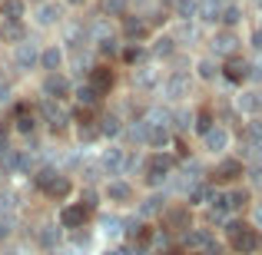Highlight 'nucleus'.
Returning <instances> with one entry per match:
<instances>
[{
	"label": "nucleus",
	"mask_w": 262,
	"mask_h": 255,
	"mask_svg": "<svg viewBox=\"0 0 262 255\" xmlns=\"http://www.w3.org/2000/svg\"><path fill=\"white\" fill-rule=\"evenodd\" d=\"M17 133H33V113H17Z\"/></svg>",
	"instance_id": "nucleus-35"
},
{
	"label": "nucleus",
	"mask_w": 262,
	"mask_h": 255,
	"mask_svg": "<svg viewBox=\"0 0 262 255\" xmlns=\"http://www.w3.org/2000/svg\"><path fill=\"white\" fill-rule=\"evenodd\" d=\"M156 212H163V196H149L140 205V216H156Z\"/></svg>",
	"instance_id": "nucleus-29"
},
{
	"label": "nucleus",
	"mask_w": 262,
	"mask_h": 255,
	"mask_svg": "<svg viewBox=\"0 0 262 255\" xmlns=\"http://www.w3.org/2000/svg\"><path fill=\"white\" fill-rule=\"evenodd\" d=\"M4 255H24V249H20V245H13V249H7Z\"/></svg>",
	"instance_id": "nucleus-48"
},
{
	"label": "nucleus",
	"mask_w": 262,
	"mask_h": 255,
	"mask_svg": "<svg viewBox=\"0 0 262 255\" xmlns=\"http://www.w3.org/2000/svg\"><path fill=\"white\" fill-rule=\"evenodd\" d=\"M136 83H140V86H156V73L153 70H140V73H136Z\"/></svg>",
	"instance_id": "nucleus-39"
},
{
	"label": "nucleus",
	"mask_w": 262,
	"mask_h": 255,
	"mask_svg": "<svg viewBox=\"0 0 262 255\" xmlns=\"http://www.w3.org/2000/svg\"><path fill=\"white\" fill-rule=\"evenodd\" d=\"M60 63H63V50H60V47H47V50L40 53V66H43V70L57 73Z\"/></svg>",
	"instance_id": "nucleus-14"
},
{
	"label": "nucleus",
	"mask_w": 262,
	"mask_h": 255,
	"mask_svg": "<svg viewBox=\"0 0 262 255\" xmlns=\"http://www.w3.org/2000/svg\"><path fill=\"white\" fill-rule=\"evenodd\" d=\"M106 196H110V202H129L133 189H129L126 182H110L106 186Z\"/></svg>",
	"instance_id": "nucleus-22"
},
{
	"label": "nucleus",
	"mask_w": 262,
	"mask_h": 255,
	"mask_svg": "<svg viewBox=\"0 0 262 255\" xmlns=\"http://www.w3.org/2000/svg\"><path fill=\"white\" fill-rule=\"evenodd\" d=\"M229 202H232V209H243V205L249 202V192L246 189L243 192H229Z\"/></svg>",
	"instance_id": "nucleus-40"
},
{
	"label": "nucleus",
	"mask_w": 262,
	"mask_h": 255,
	"mask_svg": "<svg viewBox=\"0 0 262 255\" xmlns=\"http://www.w3.org/2000/svg\"><path fill=\"white\" fill-rule=\"evenodd\" d=\"M163 222L169 229H189V209H169L163 212Z\"/></svg>",
	"instance_id": "nucleus-15"
},
{
	"label": "nucleus",
	"mask_w": 262,
	"mask_h": 255,
	"mask_svg": "<svg viewBox=\"0 0 262 255\" xmlns=\"http://www.w3.org/2000/svg\"><path fill=\"white\" fill-rule=\"evenodd\" d=\"M43 93H47V100H63V96L70 93V83H67L63 77H57V73H50V77L43 80Z\"/></svg>",
	"instance_id": "nucleus-6"
},
{
	"label": "nucleus",
	"mask_w": 262,
	"mask_h": 255,
	"mask_svg": "<svg viewBox=\"0 0 262 255\" xmlns=\"http://www.w3.org/2000/svg\"><path fill=\"white\" fill-rule=\"evenodd\" d=\"M13 229H17V216H0V239H7V236H13Z\"/></svg>",
	"instance_id": "nucleus-32"
},
{
	"label": "nucleus",
	"mask_w": 262,
	"mask_h": 255,
	"mask_svg": "<svg viewBox=\"0 0 262 255\" xmlns=\"http://www.w3.org/2000/svg\"><path fill=\"white\" fill-rule=\"evenodd\" d=\"M123 60H126V63H136V60H143V50L140 47H126V50H123Z\"/></svg>",
	"instance_id": "nucleus-42"
},
{
	"label": "nucleus",
	"mask_w": 262,
	"mask_h": 255,
	"mask_svg": "<svg viewBox=\"0 0 262 255\" xmlns=\"http://www.w3.org/2000/svg\"><path fill=\"white\" fill-rule=\"evenodd\" d=\"M7 100H10V86L4 83V86H0V103H7Z\"/></svg>",
	"instance_id": "nucleus-46"
},
{
	"label": "nucleus",
	"mask_w": 262,
	"mask_h": 255,
	"mask_svg": "<svg viewBox=\"0 0 262 255\" xmlns=\"http://www.w3.org/2000/svg\"><path fill=\"white\" fill-rule=\"evenodd\" d=\"M259 252H262V245H259Z\"/></svg>",
	"instance_id": "nucleus-52"
},
{
	"label": "nucleus",
	"mask_w": 262,
	"mask_h": 255,
	"mask_svg": "<svg viewBox=\"0 0 262 255\" xmlns=\"http://www.w3.org/2000/svg\"><path fill=\"white\" fill-rule=\"evenodd\" d=\"M86 219V205H67L63 212H60V225L63 229H80Z\"/></svg>",
	"instance_id": "nucleus-7"
},
{
	"label": "nucleus",
	"mask_w": 262,
	"mask_h": 255,
	"mask_svg": "<svg viewBox=\"0 0 262 255\" xmlns=\"http://www.w3.org/2000/svg\"><path fill=\"white\" fill-rule=\"evenodd\" d=\"M13 63H17V70H30V66L40 63V53L33 43H20L17 53H13Z\"/></svg>",
	"instance_id": "nucleus-5"
},
{
	"label": "nucleus",
	"mask_w": 262,
	"mask_h": 255,
	"mask_svg": "<svg viewBox=\"0 0 262 255\" xmlns=\"http://www.w3.org/2000/svg\"><path fill=\"white\" fill-rule=\"evenodd\" d=\"M67 4H83V0H67Z\"/></svg>",
	"instance_id": "nucleus-50"
},
{
	"label": "nucleus",
	"mask_w": 262,
	"mask_h": 255,
	"mask_svg": "<svg viewBox=\"0 0 262 255\" xmlns=\"http://www.w3.org/2000/svg\"><path fill=\"white\" fill-rule=\"evenodd\" d=\"M90 83L100 89V93H110V86H113V70H110V66H93Z\"/></svg>",
	"instance_id": "nucleus-11"
},
{
	"label": "nucleus",
	"mask_w": 262,
	"mask_h": 255,
	"mask_svg": "<svg viewBox=\"0 0 262 255\" xmlns=\"http://www.w3.org/2000/svg\"><path fill=\"white\" fill-rule=\"evenodd\" d=\"M47 196H53V199H67V196H70V179H67V176H57V182L47 189Z\"/></svg>",
	"instance_id": "nucleus-25"
},
{
	"label": "nucleus",
	"mask_w": 262,
	"mask_h": 255,
	"mask_svg": "<svg viewBox=\"0 0 262 255\" xmlns=\"http://www.w3.org/2000/svg\"><path fill=\"white\" fill-rule=\"evenodd\" d=\"M199 17H203L206 24H216V20L223 17V7H219V0H199Z\"/></svg>",
	"instance_id": "nucleus-18"
},
{
	"label": "nucleus",
	"mask_w": 262,
	"mask_h": 255,
	"mask_svg": "<svg viewBox=\"0 0 262 255\" xmlns=\"http://www.w3.org/2000/svg\"><path fill=\"white\" fill-rule=\"evenodd\" d=\"M77 123H80V126H93V113H90V106L77 109Z\"/></svg>",
	"instance_id": "nucleus-43"
},
{
	"label": "nucleus",
	"mask_w": 262,
	"mask_h": 255,
	"mask_svg": "<svg viewBox=\"0 0 262 255\" xmlns=\"http://www.w3.org/2000/svg\"><path fill=\"white\" fill-rule=\"evenodd\" d=\"M236 43H239V40L232 37L229 30H226V33H216V37H212V50H216L219 57H232V53H236Z\"/></svg>",
	"instance_id": "nucleus-10"
},
{
	"label": "nucleus",
	"mask_w": 262,
	"mask_h": 255,
	"mask_svg": "<svg viewBox=\"0 0 262 255\" xmlns=\"http://www.w3.org/2000/svg\"><path fill=\"white\" fill-rule=\"evenodd\" d=\"M206 146L209 149H226L229 146V133H226L223 126H212L209 133H206Z\"/></svg>",
	"instance_id": "nucleus-19"
},
{
	"label": "nucleus",
	"mask_w": 262,
	"mask_h": 255,
	"mask_svg": "<svg viewBox=\"0 0 262 255\" xmlns=\"http://www.w3.org/2000/svg\"><path fill=\"white\" fill-rule=\"evenodd\" d=\"M196 129H199L203 136L212 129V113H209V109H199V123H196Z\"/></svg>",
	"instance_id": "nucleus-37"
},
{
	"label": "nucleus",
	"mask_w": 262,
	"mask_h": 255,
	"mask_svg": "<svg viewBox=\"0 0 262 255\" xmlns=\"http://www.w3.org/2000/svg\"><path fill=\"white\" fill-rule=\"evenodd\" d=\"M100 96H103V93H100L93 83H80V86H77V100L83 103V106H96V103H100Z\"/></svg>",
	"instance_id": "nucleus-20"
},
{
	"label": "nucleus",
	"mask_w": 262,
	"mask_h": 255,
	"mask_svg": "<svg viewBox=\"0 0 262 255\" xmlns=\"http://www.w3.org/2000/svg\"><path fill=\"white\" fill-rule=\"evenodd\" d=\"M252 43H256L259 50H262V30H256V33H252Z\"/></svg>",
	"instance_id": "nucleus-47"
},
{
	"label": "nucleus",
	"mask_w": 262,
	"mask_h": 255,
	"mask_svg": "<svg viewBox=\"0 0 262 255\" xmlns=\"http://www.w3.org/2000/svg\"><path fill=\"white\" fill-rule=\"evenodd\" d=\"M246 77H252V66L246 63V60H239V57H229V63H226V80L243 83Z\"/></svg>",
	"instance_id": "nucleus-8"
},
{
	"label": "nucleus",
	"mask_w": 262,
	"mask_h": 255,
	"mask_svg": "<svg viewBox=\"0 0 262 255\" xmlns=\"http://www.w3.org/2000/svg\"><path fill=\"white\" fill-rule=\"evenodd\" d=\"M80 205H86V209H93V205H96V192H93V189H86L83 196H80Z\"/></svg>",
	"instance_id": "nucleus-44"
},
{
	"label": "nucleus",
	"mask_w": 262,
	"mask_h": 255,
	"mask_svg": "<svg viewBox=\"0 0 262 255\" xmlns=\"http://www.w3.org/2000/svg\"><path fill=\"white\" fill-rule=\"evenodd\" d=\"M173 169V156H149V163H146V172H149V182L153 186H160L163 179H166V172Z\"/></svg>",
	"instance_id": "nucleus-4"
},
{
	"label": "nucleus",
	"mask_w": 262,
	"mask_h": 255,
	"mask_svg": "<svg viewBox=\"0 0 262 255\" xmlns=\"http://www.w3.org/2000/svg\"><path fill=\"white\" fill-rule=\"evenodd\" d=\"M40 113H43V120H47V123L53 126V133H57V129H63L67 123H70V113H67V109L60 106V103H53V100H43V106H40Z\"/></svg>",
	"instance_id": "nucleus-3"
},
{
	"label": "nucleus",
	"mask_w": 262,
	"mask_h": 255,
	"mask_svg": "<svg viewBox=\"0 0 262 255\" xmlns=\"http://www.w3.org/2000/svg\"><path fill=\"white\" fill-rule=\"evenodd\" d=\"M123 166H126V156H123V149H106V153H103V169H106L110 176L123 172Z\"/></svg>",
	"instance_id": "nucleus-12"
},
{
	"label": "nucleus",
	"mask_w": 262,
	"mask_h": 255,
	"mask_svg": "<svg viewBox=\"0 0 262 255\" xmlns=\"http://www.w3.org/2000/svg\"><path fill=\"white\" fill-rule=\"evenodd\" d=\"M229 239H232V249H236V255H249V252H259L262 239L256 236V229H249V225L243 222H229Z\"/></svg>",
	"instance_id": "nucleus-1"
},
{
	"label": "nucleus",
	"mask_w": 262,
	"mask_h": 255,
	"mask_svg": "<svg viewBox=\"0 0 262 255\" xmlns=\"http://www.w3.org/2000/svg\"><path fill=\"white\" fill-rule=\"evenodd\" d=\"M0 37L7 40V43H27V30H24V24L20 20H7L4 27H0Z\"/></svg>",
	"instance_id": "nucleus-9"
},
{
	"label": "nucleus",
	"mask_w": 262,
	"mask_h": 255,
	"mask_svg": "<svg viewBox=\"0 0 262 255\" xmlns=\"http://www.w3.org/2000/svg\"><path fill=\"white\" fill-rule=\"evenodd\" d=\"M206 199H212L209 186H192L189 189V205H199V202H206Z\"/></svg>",
	"instance_id": "nucleus-31"
},
{
	"label": "nucleus",
	"mask_w": 262,
	"mask_h": 255,
	"mask_svg": "<svg viewBox=\"0 0 262 255\" xmlns=\"http://www.w3.org/2000/svg\"><path fill=\"white\" fill-rule=\"evenodd\" d=\"M183 245L189 252H206V255H219V245L212 242V236L206 229H189L186 232V239H183Z\"/></svg>",
	"instance_id": "nucleus-2"
},
{
	"label": "nucleus",
	"mask_w": 262,
	"mask_h": 255,
	"mask_svg": "<svg viewBox=\"0 0 262 255\" xmlns=\"http://www.w3.org/2000/svg\"><path fill=\"white\" fill-rule=\"evenodd\" d=\"M103 10L113 13V17H120V13L126 10V0H103Z\"/></svg>",
	"instance_id": "nucleus-38"
},
{
	"label": "nucleus",
	"mask_w": 262,
	"mask_h": 255,
	"mask_svg": "<svg viewBox=\"0 0 262 255\" xmlns=\"http://www.w3.org/2000/svg\"><path fill=\"white\" fill-rule=\"evenodd\" d=\"M33 4H40V0H33Z\"/></svg>",
	"instance_id": "nucleus-51"
},
{
	"label": "nucleus",
	"mask_w": 262,
	"mask_h": 255,
	"mask_svg": "<svg viewBox=\"0 0 262 255\" xmlns=\"http://www.w3.org/2000/svg\"><path fill=\"white\" fill-rule=\"evenodd\" d=\"M103 229L116 236V232H120V219H103Z\"/></svg>",
	"instance_id": "nucleus-45"
},
{
	"label": "nucleus",
	"mask_w": 262,
	"mask_h": 255,
	"mask_svg": "<svg viewBox=\"0 0 262 255\" xmlns=\"http://www.w3.org/2000/svg\"><path fill=\"white\" fill-rule=\"evenodd\" d=\"M219 20H223L226 27H236L239 20H243V13H239V7H223V17Z\"/></svg>",
	"instance_id": "nucleus-33"
},
{
	"label": "nucleus",
	"mask_w": 262,
	"mask_h": 255,
	"mask_svg": "<svg viewBox=\"0 0 262 255\" xmlns=\"http://www.w3.org/2000/svg\"><path fill=\"white\" fill-rule=\"evenodd\" d=\"M0 17L4 20H20L24 17V0H0Z\"/></svg>",
	"instance_id": "nucleus-21"
},
{
	"label": "nucleus",
	"mask_w": 262,
	"mask_h": 255,
	"mask_svg": "<svg viewBox=\"0 0 262 255\" xmlns=\"http://www.w3.org/2000/svg\"><path fill=\"white\" fill-rule=\"evenodd\" d=\"M216 172H219L223 179H236V176H243V159H223Z\"/></svg>",
	"instance_id": "nucleus-24"
},
{
	"label": "nucleus",
	"mask_w": 262,
	"mask_h": 255,
	"mask_svg": "<svg viewBox=\"0 0 262 255\" xmlns=\"http://www.w3.org/2000/svg\"><path fill=\"white\" fill-rule=\"evenodd\" d=\"M186 89H189V77H186V73H173V77L166 80V96H169V100L186 96Z\"/></svg>",
	"instance_id": "nucleus-13"
},
{
	"label": "nucleus",
	"mask_w": 262,
	"mask_h": 255,
	"mask_svg": "<svg viewBox=\"0 0 262 255\" xmlns=\"http://www.w3.org/2000/svg\"><path fill=\"white\" fill-rule=\"evenodd\" d=\"M149 143H153V146H166V143H169V129H166V126H153Z\"/></svg>",
	"instance_id": "nucleus-34"
},
{
	"label": "nucleus",
	"mask_w": 262,
	"mask_h": 255,
	"mask_svg": "<svg viewBox=\"0 0 262 255\" xmlns=\"http://www.w3.org/2000/svg\"><path fill=\"white\" fill-rule=\"evenodd\" d=\"M173 50H176V40L173 37H160V40H156V47H153L156 57H173Z\"/></svg>",
	"instance_id": "nucleus-27"
},
{
	"label": "nucleus",
	"mask_w": 262,
	"mask_h": 255,
	"mask_svg": "<svg viewBox=\"0 0 262 255\" xmlns=\"http://www.w3.org/2000/svg\"><path fill=\"white\" fill-rule=\"evenodd\" d=\"M123 33H126L129 40H140V37H146V24L136 20V17H126L123 20Z\"/></svg>",
	"instance_id": "nucleus-23"
},
{
	"label": "nucleus",
	"mask_w": 262,
	"mask_h": 255,
	"mask_svg": "<svg viewBox=\"0 0 262 255\" xmlns=\"http://www.w3.org/2000/svg\"><path fill=\"white\" fill-rule=\"evenodd\" d=\"M120 120H116V116H103V120H100V133L103 136H120Z\"/></svg>",
	"instance_id": "nucleus-28"
},
{
	"label": "nucleus",
	"mask_w": 262,
	"mask_h": 255,
	"mask_svg": "<svg viewBox=\"0 0 262 255\" xmlns=\"http://www.w3.org/2000/svg\"><path fill=\"white\" fill-rule=\"evenodd\" d=\"M239 109H249V113H256V109H262V100H259V93H246V100H239Z\"/></svg>",
	"instance_id": "nucleus-36"
},
{
	"label": "nucleus",
	"mask_w": 262,
	"mask_h": 255,
	"mask_svg": "<svg viewBox=\"0 0 262 255\" xmlns=\"http://www.w3.org/2000/svg\"><path fill=\"white\" fill-rule=\"evenodd\" d=\"M33 182H37V186H40V189H43V192H47V189H50V186H53V182H57V172H53V169H40V172H37V176H33Z\"/></svg>",
	"instance_id": "nucleus-30"
},
{
	"label": "nucleus",
	"mask_w": 262,
	"mask_h": 255,
	"mask_svg": "<svg viewBox=\"0 0 262 255\" xmlns=\"http://www.w3.org/2000/svg\"><path fill=\"white\" fill-rule=\"evenodd\" d=\"M106 255H126V252H123V249H113V252H106Z\"/></svg>",
	"instance_id": "nucleus-49"
},
{
	"label": "nucleus",
	"mask_w": 262,
	"mask_h": 255,
	"mask_svg": "<svg viewBox=\"0 0 262 255\" xmlns=\"http://www.w3.org/2000/svg\"><path fill=\"white\" fill-rule=\"evenodd\" d=\"M60 17H63V10H60L57 4H43V7H40V13H37V24L40 27H53Z\"/></svg>",
	"instance_id": "nucleus-17"
},
{
	"label": "nucleus",
	"mask_w": 262,
	"mask_h": 255,
	"mask_svg": "<svg viewBox=\"0 0 262 255\" xmlns=\"http://www.w3.org/2000/svg\"><path fill=\"white\" fill-rule=\"evenodd\" d=\"M199 77L212 80V77H216V63H212V60H203V63H199Z\"/></svg>",
	"instance_id": "nucleus-41"
},
{
	"label": "nucleus",
	"mask_w": 262,
	"mask_h": 255,
	"mask_svg": "<svg viewBox=\"0 0 262 255\" xmlns=\"http://www.w3.org/2000/svg\"><path fill=\"white\" fill-rule=\"evenodd\" d=\"M40 245H43V249H53V245H57L60 242V232L57 229H53V225H43V229H40Z\"/></svg>",
	"instance_id": "nucleus-26"
},
{
	"label": "nucleus",
	"mask_w": 262,
	"mask_h": 255,
	"mask_svg": "<svg viewBox=\"0 0 262 255\" xmlns=\"http://www.w3.org/2000/svg\"><path fill=\"white\" fill-rule=\"evenodd\" d=\"M173 13H176L179 20L199 17V0H173Z\"/></svg>",
	"instance_id": "nucleus-16"
}]
</instances>
